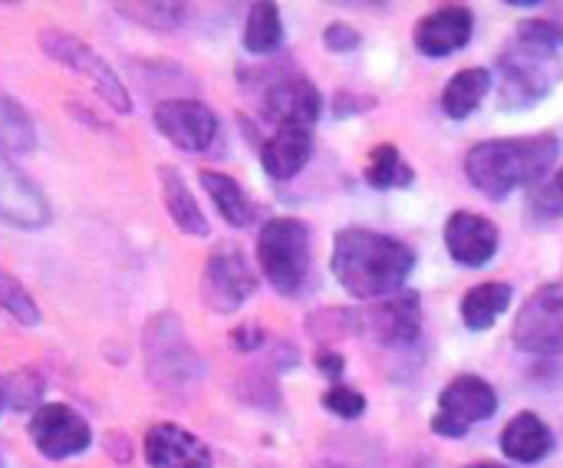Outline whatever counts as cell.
<instances>
[{"instance_id":"6","label":"cell","mask_w":563,"mask_h":468,"mask_svg":"<svg viewBox=\"0 0 563 468\" xmlns=\"http://www.w3.org/2000/svg\"><path fill=\"white\" fill-rule=\"evenodd\" d=\"M40 46L49 59L63 63L69 73H79L89 79V86L96 89V96L102 102H109L115 112H132V96L125 89V83L119 79V73L79 36L59 30V26H46L40 30Z\"/></svg>"},{"instance_id":"11","label":"cell","mask_w":563,"mask_h":468,"mask_svg":"<svg viewBox=\"0 0 563 468\" xmlns=\"http://www.w3.org/2000/svg\"><path fill=\"white\" fill-rule=\"evenodd\" d=\"M254 287H257V277H254V271L241 251L221 248L205 261L201 294H205V304L211 311H218V314L238 311L254 294Z\"/></svg>"},{"instance_id":"2","label":"cell","mask_w":563,"mask_h":468,"mask_svg":"<svg viewBox=\"0 0 563 468\" xmlns=\"http://www.w3.org/2000/svg\"><path fill=\"white\" fill-rule=\"evenodd\" d=\"M561 155V139L554 132L518 135V139H492L478 142L465 155L468 182L488 198H505L515 188L541 182Z\"/></svg>"},{"instance_id":"36","label":"cell","mask_w":563,"mask_h":468,"mask_svg":"<svg viewBox=\"0 0 563 468\" xmlns=\"http://www.w3.org/2000/svg\"><path fill=\"white\" fill-rule=\"evenodd\" d=\"M465 468H505V466H498V462H475V466H465Z\"/></svg>"},{"instance_id":"34","label":"cell","mask_w":563,"mask_h":468,"mask_svg":"<svg viewBox=\"0 0 563 468\" xmlns=\"http://www.w3.org/2000/svg\"><path fill=\"white\" fill-rule=\"evenodd\" d=\"M317 370L336 383V380L343 377V370H346V360H343L340 353H333V350H320V353H317Z\"/></svg>"},{"instance_id":"4","label":"cell","mask_w":563,"mask_h":468,"mask_svg":"<svg viewBox=\"0 0 563 468\" xmlns=\"http://www.w3.org/2000/svg\"><path fill=\"white\" fill-rule=\"evenodd\" d=\"M501 73V106L508 109H525L541 102L551 86L561 79V59L554 46H544L525 33H515L508 50L498 59Z\"/></svg>"},{"instance_id":"17","label":"cell","mask_w":563,"mask_h":468,"mask_svg":"<svg viewBox=\"0 0 563 468\" xmlns=\"http://www.w3.org/2000/svg\"><path fill=\"white\" fill-rule=\"evenodd\" d=\"M373 337L386 347H409L416 344L419 330H422V304H419V294L409 291V294H396L393 301L386 304H376L366 317Z\"/></svg>"},{"instance_id":"10","label":"cell","mask_w":563,"mask_h":468,"mask_svg":"<svg viewBox=\"0 0 563 468\" xmlns=\"http://www.w3.org/2000/svg\"><path fill=\"white\" fill-rule=\"evenodd\" d=\"M152 119L155 129L181 152H205L218 139V116L198 99H162Z\"/></svg>"},{"instance_id":"29","label":"cell","mask_w":563,"mask_h":468,"mask_svg":"<svg viewBox=\"0 0 563 468\" xmlns=\"http://www.w3.org/2000/svg\"><path fill=\"white\" fill-rule=\"evenodd\" d=\"M40 393H43V377L33 373V370H20V373L7 377V380L0 383V396H3L13 410L33 406V403L40 400Z\"/></svg>"},{"instance_id":"12","label":"cell","mask_w":563,"mask_h":468,"mask_svg":"<svg viewBox=\"0 0 563 468\" xmlns=\"http://www.w3.org/2000/svg\"><path fill=\"white\" fill-rule=\"evenodd\" d=\"M0 218L10 221L13 228H43L53 218L43 192L7 159L3 149H0Z\"/></svg>"},{"instance_id":"35","label":"cell","mask_w":563,"mask_h":468,"mask_svg":"<svg viewBox=\"0 0 563 468\" xmlns=\"http://www.w3.org/2000/svg\"><path fill=\"white\" fill-rule=\"evenodd\" d=\"M534 202H538V205H551V202H554V215H561L563 211V168L558 172V178H554V185H551L548 192L534 195Z\"/></svg>"},{"instance_id":"16","label":"cell","mask_w":563,"mask_h":468,"mask_svg":"<svg viewBox=\"0 0 563 468\" xmlns=\"http://www.w3.org/2000/svg\"><path fill=\"white\" fill-rule=\"evenodd\" d=\"M145 459L152 468H211V449L175 423H158L145 433Z\"/></svg>"},{"instance_id":"14","label":"cell","mask_w":563,"mask_h":468,"mask_svg":"<svg viewBox=\"0 0 563 468\" xmlns=\"http://www.w3.org/2000/svg\"><path fill=\"white\" fill-rule=\"evenodd\" d=\"M498 228L485 215L455 211L445 225V248L465 268H485L498 254Z\"/></svg>"},{"instance_id":"9","label":"cell","mask_w":563,"mask_h":468,"mask_svg":"<svg viewBox=\"0 0 563 468\" xmlns=\"http://www.w3.org/2000/svg\"><path fill=\"white\" fill-rule=\"evenodd\" d=\"M30 439L40 449V456L63 462L89 449L92 433L89 423L66 403H43L30 416Z\"/></svg>"},{"instance_id":"33","label":"cell","mask_w":563,"mask_h":468,"mask_svg":"<svg viewBox=\"0 0 563 468\" xmlns=\"http://www.w3.org/2000/svg\"><path fill=\"white\" fill-rule=\"evenodd\" d=\"M264 340H267V334L261 324H241L238 330H231V344L244 353H254L257 347H264Z\"/></svg>"},{"instance_id":"5","label":"cell","mask_w":563,"mask_h":468,"mask_svg":"<svg viewBox=\"0 0 563 468\" xmlns=\"http://www.w3.org/2000/svg\"><path fill=\"white\" fill-rule=\"evenodd\" d=\"M257 261L277 294H297L310 274V231L297 218H271L257 235Z\"/></svg>"},{"instance_id":"25","label":"cell","mask_w":563,"mask_h":468,"mask_svg":"<svg viewBox=\"0 0 563 468\" xmlns=\"http://www.w3.org/2000/svg\"><path fill=\"white\" fill-rule=\"evenodd\" d=\"M412 178H416L412 175V165L402 162V155H399V149L393 142H383V145L373 149V155L366 162V182L373 188H379V192H386V188H406V185H412Z\"/></svg>"},{"instance_id":"31","label":"cell","mask_w":563,"mask_h":468,"mask_svg":"<svg viewBox=\"0 0 563 468\" xmlns=\"http://www.w3.org/2000/svg\"><path fill=\"white\" fill-rule=\"evenodd\" d=\"M518 33H525V36L544 43V46H554V50H561L563 46V26L561 23H554V20H541V17L525 20V23L518 26Z\"/></svg>"},{"instance_id":"15","label":"cell","mask_w":563,"mask_h":468,"mask_svg":"<svg viewBox=\"0 0 563 468\" xmlns=\"http://www.w3.org/2000/svg\"><path fill=\"white\" fill-rule=\"evenodd\" d=\"M472 30H475V17L468 7H439L416 23L412 40L422 56H449L468 46Z\"/></svg>"},{"instance_id":"28","label":"cell","mask_w":563,"mask_h":468,"mask_svg":"<svg viewBox=\"0 0 563 468\" xmlns=\"http://www.w3.org/2000/svg\"><path fill=\"white\" fill-rule=\"evenodd\" d=\"M0 307L23 327H36L40 324V307L33 301V294L7 271L0 268Z\"/></svg>"},{"instance_id":"21","label":"cell","mask_w":563,"mask_h":468,"mask_svg":"<svg viewBox=\"0 0 563 468\" xmlns=\"http://www.w3.org/2000/svg\"><path fill=\"white\" fill-rule=\"evenodd\" d=\"M158 182H162L165 208H168L172 221L178 225V231L195 235V238H208V235H211V225H208L205 211L198 208V202L191 198L185 178H181L172 165H162V168H158Z\"/></svg>"},{"instance_id":"19","label":"cell","mask_w":563,"mask_h":468,"mask_svg":"<svg viewBox=\"0 0 563 468\" xmlns=\"http://www.w3.org/2000/svg\"><path fill=\"white\" fill-rule=\"evenodd\" d=\"M554 449V436H551V426L534 416V413H521L515 416L505 433H501V453L511 459V462H525V466H534L541 459H548Z\"/></svg>"},{"instance_id":"20","label":"cell","mask_w":563,"mask_h":468,"mask_svg":"<svg viewBox=\"0 0 563 468\" xmlns=\"http://www.w3.org/2000/svg\"><path fill=\"white\" fill-rule=\"evenodd\" d=\"M198 178H201L205 192L211 195L218 215H221L231 228H247V225L257 221V205L251 202L247 188H244L238 178H231V175H224V172H211V168H205Z\"/></svg>"},{"instance_id":"7","label":"cell","mask_w":563,"mask_h":468,"mask_svg":"<svg viewBox=\"0 0 563 468\" xmlns=\"http://www.w3.org/2000/svg\"><path fill=\"white\" fill-rule=\"evenodd\" d=\"M498 410V393L482 377H455L442 396L439 413L432 416V429L445 439H465L475 423L492 420Z\"/></svg>"},{"instance_id":"32","label":"cell","mask_w":563,"mask_h":468,"mask_svg":"<svg viewBox=\"0 0 563 468\" xmlns=\"http://www.w3.org/2000/svg\"><path fill=\"white\" fill-rule=\"evenodd\" d=\"M323 43H327V50H333V53H350V50L360 46V30L350 26V23H330V26L323 30Z\"/></svg>"},{"instance_id":"18","label":"cell","mask_w":563,"mask_h":468,"mask_svg":"<svg viewBox=\"0 0 563 468\" xmlns=\"http://www.w3.org/2000/svg\"><path fill=\"white\" fill-rule=\"evenodd\" d=\"M313 155V139L310 129H277L264 145H261V165L271 178L284 182L294 178Z\"/></svg>"},{"instance_id":"30","label":"cell","mask_w":563,"mask_h":468,"mask_svg":"<svg viewBox=\"0 0 563 468\" xmlns=\"http://www.w3.org/2000/svg\"><path fill=\"white\" fill-rule=\"evenodd\" d=\"M323 406L333 416H340V420H360L366 413V396L350 390V387H343V383H336V387H330L323 393Z\"/></svg>"},{"instance_id":"26","label":"cell","mask_w":563,"mask_h":468,"mask_svg":"<svg viewBox=\"0 0 563 468\" xmlns=\"http://www.w3.org/2000/svg\"><path fill=\"white\" fill-rule=\"evenodd\" d=\"M36 145V129L26 109L0 89V149L30 152Z\"/></svg>"},{"instance_id":"3","label":"cell","mask_w":563,"mask_h":468,"mask_svg":"<svg viewBox=\"0 0 563 468\" xmlns=\"http://www.w3.org/2000/svg\"><path fill=\"white\" fill-rule=\"evenodd\" d=\"M145 373L165 393H191L201 383V357L175 314H155L142 334Z\"/></svg>"},{"instance_id":"37","label":"cell","mask_w":563,"mask_h":468,"mask_svg":"<svg viewBox=\"0 0 563 468\" xmlns=\"http://www.w3.org/2000/svg\"><path fill=\"white\" fill-rule=\"evenodd\" d=\"M0 410H3V396H0Z\"/></svg>"},{"instance_id":"22","label":"cell","mask_w":563,"mask_h":468,"mask_svg":"<svg viewBox=\"0 0 563 468\" xmlns=\"http://www.w3.org/2000/svg\"><path fill=\"white\" fill-rule=\"evenodd\" d=\"M488 89H492V73L485 66L462 69V73H455L445 83V89H442V109L452 119H468L485 102Z\"/></svg>"},{"instance_id":"8","label":"cell","mask_w":563,"mask_h":468,"mask_svg":"<svg viewBox=\"0 0 563 468\" xmlns=\"http://www.w3.org/2000/svg\"><path fill=\"white\" fill-rule=\"evenodd\" d=\"M511 337L525 353H563V284H548L525 301Z\"/></svg>"},{"instance_id":"13","label":"cell","mask_w":563,"mask_h":468,"mask_svg":"<svg viewBox=\"0 0 563 468\" xmlns=\"http://www.w3.org/2000/svg\"><path fill=\"white\" fill-rule=\"evenodd\" d=\"M323 99L307 76H284L264 96V112L277 129H310L320 119Z\"/></svg>"},{"instance_id":"23","label":"cell","mask_w":563,"mask_h":468,"mask_svg":"<svg viewBox=\"0 0 563 468\" xmlns=\"http://www.w3.org/2000/svg\"><path fill=\"white\" fill-rule=\"evenodd\" d=\"M515 301V291L508 284H478L462 297V320L468 330H488Z\"/></svg>"},{"instance_id":"1","label":"cell","mask_w":563,"mask_h":468,"mask_svg":"<svg viewBox=\"0 0 563 468\" xmlns=\"http://www.w3.org/2000/svg\"><path fill=\"white\" fill-rule=\"evenodd\" d=\"M333 277L356 301H376L396 294L416 268V254L409 244L369 231V228H343L333 238L330 258Z\"/></svg>"},{"instance_id":"27","label":"cell","mask_w":563,"mask_h":468,"mask_svg":"<svg viewBox=\"0 0 563 468\" xmlns=\"http://www.w3.org/2000/svg\"><path fill=\"white\" fill-rule=\"evenodd\" d=\"M115 10L148 30H175L188 17L185 3H115Z\"/></svg>"},{"instance_id":"24","label":"cell","mask_w":563,"mask_h":468,"mask_svg":"<svg viewBox=\"0 0 563 468\" xmlns=\"http://www.w3.org/2000/svg\"><path fill=\"white\" fill-rule=\"evenodd\" d=\"M280 43H284V23L277 3H254L244 23V50L267 56L280 50Z\"/></svg>"}]
</instances>
